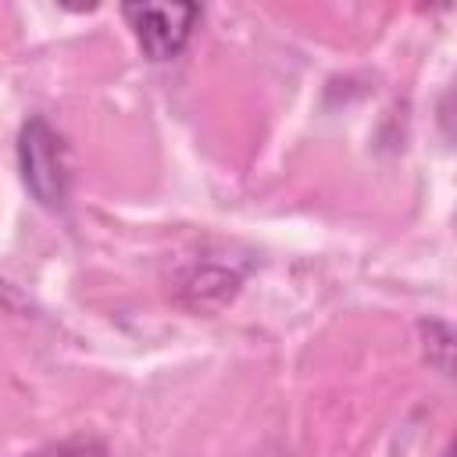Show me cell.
I'll return each instance as SVG.
<instances>
[{
    "mask_svg": "<svg viewBox=\"0 0 457 457\" xmlns=\"http://www.w3.org/2000/svg\"><path fill=\"white\" fill-rule=\"evenodd\" d=\"M18 161L29 193L46 207H61L68 196V161L61 136L43 118L25 121L18 136Z\"/></svg>",
    "mask_w": 457,
    "mask_h": 457,
    "instance_id": "obj_1",
    "label": "cell"
},
{
    "mask_svg": "<svg viewBox=\"0 0 457 457\" xmlns=\"http://www.w3.org/2000/svg\"><path fill=\"white\" fill-rule=\"evenodd\" d=\"M121 14L132 25L150 61H171L189 43L200 7L196 4H125Z\"/></svg>",
    "mask_w": 457,
    "mask_h": 457,
    "instance_id": "obj_2",
    "label": "cell"
},
{
    "mask_svg": "<svg viewBox=\"0 0 457 457\" xmlns=\"http://www.w3.org/2000/svg\"><path fill=\"white\" fill-rule=\"evenodd\" d=\"M443 457H453V453H450V450H446V453H443Z\"/></svg>",
    "mask_w": 457,
    "mask_h": 457,
    "instance_id": "obj_3",
    "label": "cell"
}]
</instances>
